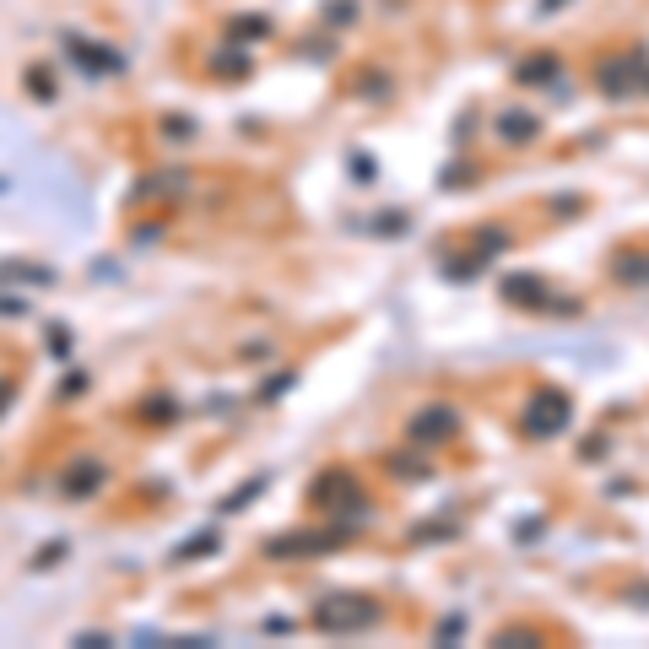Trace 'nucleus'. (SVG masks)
<instances>
[{
    "label": "nucleus",
    "instance_id": "5",
    "mask_svg": "<svg viewBox=\"0 0 649 649\" xmlns=\"http://www.w3.org/2000/svg\"><path fill=\"white\" fill-rule=\"evenodd\" d=\"M60 44H65V55L76 60V71H82V76H114V71H125V55L109 49V44H92V38H82V33H65Z\"/></svg>",
    "mask_w": 649,
    "mask_h": 649
},
{
    "label": "nucleus",
    "instance_id": "17",
    "mask_svg": "<svg viewBox=\"0 0 649 649\" xmlns=\"http://www.w3.org/2000/svg\"><path fill=\"white\" fill-rule=\"evenodd\" d=\"M390 471L401 476V482H422V476H433V460H406V455H390Z\"/></svg>",
    "mask_w": 649,
    "mask_h": 649
},
{
    "label": "nucleus",
    "instance_id": "21",
    "mask_svg": "<svg viewBox=\"0 0 649 649\" xmlns=\"http://www.w3.org/2000/svg\"><path fill=\"white\" fill-rule=\"evenodd\" d=\"M22 314H28V303H22V298H6V293H0V320H22Z\"/></svg>",
    "mask_w": 649,
    "mask_h": 649
},
{
    "label": "nucleus",
    "instance_id": "4",
    "mask_svg": "<svg viewBox=\"0 0 649 649\" xmlns=\"http://www.w3.org/2000/svg\"><path fill=\"white\" fill-rule=\"evenodd\" d=\"M460 433V412L455 406H422V412H412L406 417V439L412 444H428V449H439V444H449Z\"/></svg>",
    "mask_w": 649,
    "mask_h": 649
},
{
    "label": "nucleus",
    "instance_id": "10",
    "mask_svg": "<svg viewBox=\"0 0 649 649\" xmlns=\"http://www.w3.org/2000/svg\"><path fill=\"white\" fill-rule=\"evenodd\" d=\"M0 282H17V287H49L55 271L38 266V260H0Z\"/></svg>",
    "mask_w": 649,
    "mask_h": 649
},
{
    "label": "nucleus",
    "instance_id": "12",
    "mask_svg": "<svg viewBox=\"0 0 649 649\" xmlns=\"http://www.w3.org/2000/svg\"><path fill=\"white\" fill-rule=\"evenodd\" d=\"M552 76H558V55H531V60L514 65V82H525V87L552 82Z\"/></svg>",
    "mask_w": 649,
    "mask_h": 649
},
{
    "label": "nucleus",
    "instance_id": "19",
    "mask_svg": "<svg viewBox=\"0 0 649 649\" xmlns=\"http://www.w3.org/2000/svg\"><path fill=\"white\" fill-rule=\"evenodd\" d=\"M325 17H330V28H347V22L357 17V6H352V0H330Z\"/></svg>",
    "mask_w": 649,
    "mask_h": 649
},
{
    "label": "nucleus",
    "instance_id": "9",
    "mask_svg": "<svg viewBox=\"0 0 649 649\" xmlns=\"http://www.w3.org/2000/svg\"><path fill=\"white\" fill-rule=\"evenodd\" d=\"M503 298L520 303V309H552V298H547V287H541V276H509V282H503Z\"/></svg>",
    "mask_w": 649,
    "mask_h": 649
},
{
    "label": "nucleus",
    "instance_id": "3",
    "mask_svg": "<svg viewBox=\"0 0 649 649\" xmlns=\"http://www.w3.org/2000/svg\"><path fill=\"white\" fill-rule=\"evenodd\" d=\"M352 531H293V536H276L266 541V558L276 563H287V558H320V552H336V547H347Z\"/></svg>",
    "mask_w": 649,
    "mask_h": 649
},
{
    "label": "nucleus",
    "instance_id": "11",
    "mask_svg": "<svg viewBox=\"0 0 649 649\" xmlns=\"http://www.w3.org/2000/svg\"><path fill=\"white\" fill-rule=\"evenodd\" d=\"M498 136L509 141V147H525V141H536V136H541V119H536V114L509 109V114H498Z\"/></svg>",
    "mask_w": 649,
    "mask_h": 649
},
{
    "label": "nucleus",
    "instance_id": "18",
    "mask_svg": "<svg viewBox=\"0 0 649 649\" xmlns=\"http://www.w3.org/2000/svg\"><path fill=\"white\" fill-rule=\"evenodd\" d=\"M233 38H271V22L266 17H238L233 22Z\"/></svg>",
    "mask_w": 649,
    "mask_h": 649
},
{
    "label": "nucleus",
    "instance_id": "20",
    "mask_svg": "<svg viewBox=\"0 0 649 649\" xmlns=\"http://www.w3.org/2000/svg\"><path fill=\"white\" fill-rule=\"evenodd\" d=\"M260 487H266V476H260V482H244V487H238V493H233L228 503H222V509H228V514H238V509H244V503H249V498H255V493H260Z\"/></svg>",
    "mask_w": 649,
    "mask_h": 649
},
{
    "label": "nucleus",
    "instance_id": "22",
    "mask_svg": "<svg viewBox=\"0 0 649 649\" xmlns=\"http://www.w3.org/2000/svg\"><path fill=\"white\" fill-rule=\"evenodd\" d=\"M11 401H17V379H0V412H6Z\"/></svg>",
    "mask_w": 649,
    "mask_h": 649
},
{
    "label": "nucleus",
    "instance_id": "23",
    "mask_svg": "<svg viewBox=\"0 0 649 649\" xmlns=\"http://www.w3.org/2000/svg\"><path fill=\"white\" fill-rule=\"evenodd\" d=\"M0 195H6V179H0Z\"/></svg>",
    "mask_w": 649,
    "mask_h": 649
},
{
    "label": "nucleus",
    "instance_id": "1",
    "mask_svg": "<svg viewBox=\"0 0 649 649\" xmlns=\"http://www.w3.org/2000/svg\"><path fill=\"white\" fill-rule=\"evenodd\" d=\"M309 622L325 633V639H352V633H368L384 622V601H374V595L363 590H330L314 601Z\"/></svg>",
    "mask_w": 649,
    "mask_h": 649
},
{
    "label": "nucleus",
    "instance_id": "13",
    "mask_svg": "<svg viewBox=\"0 0 649 649\" xmlns=\"http://www.w3.org/2000/svg\"><path fill=\"white\" fill-rule=\"evenodd\" d=\"M22 87H28V98H38V103H55V71H49V65H28V71H22Z\"/></svg>",
    "mask_w": 649,
    "mask_h": 649
},
{
    "label": "nucleus",
    "instance_id": "14",
    "mask_svg": "<svg viewBox=\"0 0 649 649\" xmlns=\"http://www.w3.org/2000/svg\"><path fill=\"white\" fill-rule=\"evenodd\" d=\"M612 271H617V282H628V287H644L649 282V260L644 255H617Z\"/></svg>",
    "mask_w": 649,
    "mask_h": 649
},
{
    "label": "nucleus",
    "instance_id": "8",
    "mask_svg": "<svg viewBox=\"0 0 649 649\" xmlns=\"http://www.w3.org/2000/svg\"><path fill=\"white\" fill-rule=\"evenodd\" d=\"M595 82H601L606 98H628V92L644 87V65H639V60H606Z\"/></svg>",
    "mask_w": 649,
    "mask_h": 649
},
{
    "label": "nucleus",
    "instance_id": "15",
    "mask_svg": "<svg viewBox=\"0 0 649 649\" xmlns=\"http://www.w3.org/2000/svg\"><path fill=\"white\" fill-rule=\"evenodd\" d=\"M141 422H152V428H163V422H179V401H168V395H152V401H141Z\"/></svg>",
    "mask_w": 649,
    "mask_h": 649
},
{
    "label": "nucleus",
    "instance_id": "7",
    "mask_svg": "<svg viewBox=\"0 0 649 649\" xmlns=\"http://www.w3.org/2000/svg\"><path fill=\"white\" fill-rule=\"evenodd\" d=\"M309 498H314V509H330V503H341V509H347V503H357V509H363V487H357L341 466H336V471H325L320 482H314V493H309Z\"/></svg>",
    "mask_w": 649,
    "mask_h": 649
},
{
    "label": "nucleus",
    "instance_id": "16",
    "mask_svg": "<svg viewBox=\"0 0 649 649\" xmlns=\"http://www.w3.org/2000/svg\"><path fill=\"white\" fill-rule=\"evenodd\" d=\"M217 547H222V536L217 531H201V536H190V547H179L168 563H195V558H206V552H217Z\"/></svg>",
    "mask_w": 649,
    "mask_h": 649
},
{
    "label": "nucleus",
    "instance_id": "6",
    "mask_svg": "<svg viewBox=\"0 0 649 649\" xmlns=\"http://www.w3.org/2000/svg\"><path fill=\"white\" fill-rule=\"evenodd\" d=\"M103 482H109V466H103L98 455H76L71 466L60 471V498L82 503V498H98Z\"/></svg>",
    "mask_w": 649,
    "mask_h": 649
},
{
    "label": "nucleus",
    "instance_id": "2",
    "mask_svg": "<svg viewBox=\"0 0 649 649\" xmlns=\"http://www.w3.org/2000/svg\"><path fill=\"white\" fill-rule=\"evenodd\" d=\"M568 412H574V401H568L563 390H536L531 401H525V412H520V433L525 439H558V433L568 428Z\"/></svg>",
    "mask_w": 649,
    "mask_h": 649
}]
</instances>
